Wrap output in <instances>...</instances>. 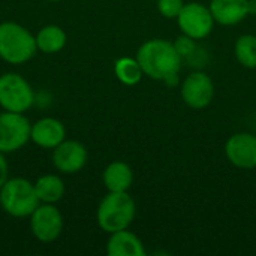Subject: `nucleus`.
Returning a JSON list of instances; mask_svg holds the SVG:
<instances>
[{
	"label": "nucleus",
	"instance_id": "412c9836",
	"mask_svg": "<svg viewBox=\"0 0 256 256\" xmlns=\"http://www.w3.org/2000/svg\"><path fill=\"white\" fill-rule=\"evenodd\" d=\"M172 44H174L177 52L182 56V58H188L196 51V40L188 34H183V33L180 36H177Z\"/></svg>",
	"mask_w": 256,
	"mask_h": 256
},
{
	"label": "nucleus",
	"instance_id": "1a4fd4ad",
	"mask_svg": "<svg viewBox=\"0 0 256 256\" xmlns=\"http://www.w3.org/2000/svg\"><path fill=\"white\" fill-rule=\"evenodd\" d=\"M180 96L189 108L204 110L212 104L214 96L213 80L208 76V74L195 70L183 80Z\"/></svg>",
	"mask_w": 256,
	"mask_h": 256
},
{
	"label": "nucleus",
	"instance_id": "4468645a",
	"mask_svg": "<svg viewBox=\"0 0 256 256\" xmlns=\"http://www.w3.org/2000/svg\"><path fill=\"white\" fill-rule=\"evenodd\" d=\"M106 254L110 256H144L146 249L136 234L122 230L110 234L106 242Z\"/></svg>",
	"mask_w": 256,
	"mask_h": 256
},
{
	"label": "nucleus",
	"instance_id": "7ed1b4c3",
	"mask_svg": "<svg viewBox=\"0 0 256 256\" xmlns=\"http://www.w3.org/2000/svg\"><path fill=\"white\" fill-rule=\"evenodd\" d=\"M36 36L18 22L0 24V58L10 64H22L36 54Z\"/></svg>",
	"mask_w": 256,
	"mask_h": 256
},
{
	"label": "nucleus",
	"instance_id": "6ab92c4d",
	"mask_svg": "<svg viewBox=\"0 0 256 256\" xmlns=\"http://www.w3.org/2000/svg\"><path fill=\"white\" fill-rule=\"evenodd\" d=\"M234 54L237 62L246 69H256V36L242 34L234 44Z\"/></svg>",
	"mask_w": 256,
	"mask_h": 256
},
{
	"label": "nucleus",
	"instance_id": "aec40b11",
	"mask_svg": "<svg viewBox=\"0 0 256 256\" xmlns=\"http://www.w3.org/2000/svg\"><path fill=\"white\" fill-rule=\"evenodd\" d=\"M184 6V0H158V10L166 20H177Z\"/></svg>",
	"mask_w": 256,
	"mask_h": 256
},
{
	"label": "nucleus",
	"instance_id": "5701e85b",
	"mask_svg": "<svg viewBox=\"0 0 256 256\" xmlns=\"http://www.w3.org/2000/svg\"><path fill=\"white\" fill-rule=\"evenodd\" d=\"M50 2H62V0H50Z\"/></svg>",
	"mask_w": 256,
	"mask_h": 256
},
{
	"label": "nucleus",
	"instance_id": "f3484780",
	"mask_svg": "<svg viewBox=\"0 0 256 256\" xmlns=\"http://www.w3.org/2000/svg\"><path fill=\"white\" fill-rule=\"evenodd\" d=\"M34 190L40 202L56 204L64 195V183L56 174H45L36 180Z\"/></svg>",
	"mask_w": 256,
	"mask_h": 256
},
{
	"label": "nucleus",
	"instance_id": "6e6552de",
	"mask_svg": "<svg viewBox=\"0 0 256 256\" xmlns=\"http://www.w3.org/2000/svg\"><path fill=\"white\" fill-rule=\"evenodd\" d=\"M30 230L36 240L51 243L62 234L63 216L54 204L42 202L30 214Z\"/></svg>",
	"mask_w": 256,
	"mask_h": 256
},
{
	"label": "nucleus",
	"instance_id": "0eeeda50",
	"mask_svg": "<svg viewBox=\"0 0 256 256\" xmlns=\"http://www.w3.org/2000/svg\"><path fill=\"white\" fill-rule=\"evenodd\" d=\"M32 124L22 112L4 111L0 114V152L14 153L30 140Z\"/></svg>",
	"mask_w": 256,
	"mask_h": 256
},
{
	"label": "nucleus",
	"instance_id": "423d86ee",
	"mask_svg": "<svg viewBox=\"0 0 256 256\" xmlns=\"http://www.w3.org/2000/svg\"><path fill=\"white\" fill-rule=\"evenodd\" d=\"M214 18L208 6L200 2L184 3L182 12L177 16V26L183 34L194 38L195 40L206 39L214 28Z\"/></svg>",
	"mask_w": 256,
	"mask_h": 256
},
{
	"label": "nucleus",
	"instance_id": "9b49d317",
	"mask_svg": "<svg viewBox=\"0 0 256 256\" xmlns=\"http://www.w3.org/2000/svg\"><path fill=\"white\" fill-rule=\"evenodd\" d=\"M52 150V165L62 174H76L87 164L88 153L80 141L64 140Z\"/></svg>",
	"mask_w": 256,
	"mask_h": 256
},
{
	"label": "nucleus",
	"instance_id": "9d476101",
	"mask_svg": "<svg viewBox=\"0 0 256 256\" xmlns=\"http://www.w3.org/2000/svg\"><path fill=\"white\" fill-rule=\"evenodd\" d=\"M225 156L236 168H256V135L249 132H237L231 135L225 144Z\"/></svg>",
	"mask_w": 256,
	"mask_h": 256
},
{
	"label": "nucleus",
	"instance_id": "f03ea898",
	"mask_svg": "<svg viewBox=\"0 0 256 256\" xmlns=\"http://www.w3.org/2000/svg\"><path fill=\"white\" fill-rule=\"evenodd\" d=\"M136 214V204L128 192H108L100 201L96 213L102 231L112 234L128 230Z\"/></svg>",
	"mask_w": 256,
	"mask_h": 256
},
{
	"label": "nucleus",
	"instance_id": "39448f33",
	"mask_svg": "<svg viewBox=\"0 0 256 256\" xmlns=\"http://www.w3.org/2000/svg\"><path fill=\"white\" fill-rule=\"evenodd\" d=\"M34 102L32 86L20 74L0 75V106L4 111L26 112Z\"/></svg>",
	"mask_w": 256,
	"mask_h": 256
},
{
	"label": "nucleus",
	"instance_id": "dca6fc26",
	"mask_svg": "<svg viewBox=\"0 0 256 256\" xmlns=\"http://www.w3.org/2000/svg\"><path fill=\"white\" fill-rule=\"evenodd\" d=\"M68 36L64 30L56 24L44 26L36 34V46L40 52L56 54L60 52L66 45Z\"/></svg>",
	"mask_w": 256,
	"mask_h": 256
},
{
	"label": "nucleus",
	"instance_id": "20e7f679",
	"mask_svg": "<svg viewBox=\"0 0 256 256\" xmlns=\"http://www.w3.org/2000/svg\"><path fill=\"white\" fill-rule=\"evenodd\" d=\"M39 204L34 184L26 178H8L0 188V206L12 218H27Z\"/></svg>",
	"mask_w": 256,
	"mask_h": 256
},
{
	"label": "nucleus",
	"instance_id": "f8f14e48",
	"mask_svg": "<svg viewBox=\"0 0 256 256\" xmlns=\"http://www.w3.org/2000/svg\"><path fill=\"white\" fill-rule=\"evenodd\" d=\"M214 21L220 26H236L256 12L254 0H210L208 4Z\"/></svg>",
	"mask_w": 256,
	"mask_h": 256
},
{
	"label": "nucleus",
	"instance_id": "a211bd4d",
	"mask_svg": "<svg viewBox=\"0 0 256 256\" xmlns=\"http://www.w3.org/2000/svg\"><path fill=\"white\" fill-rule=\"evenodd\" d=\"M114 74L117 80L124 86H136L144 76V72L136 57H120L118 60H116Z\"/></svg>",
	"mask_w": 256,
	"mask_h": 256
},
{
	"label": "nucleus",
	"instance_id": "f257e3e1",
	"mask_svg": "<svg viewBox=\"0 0 256 256\" xmlns=\"http://www.w3.org/2000/svg\"><path fill=\"white\" fill-rule=\"evenodd\" d=\"M136 60L146 76L171 84L182 69V56L174 44L166 39H148L136 51Z\"/></svg>",
	"mask_w": 256,
	"mask_h": 256
},
{
	"label": "nucleus",
	"instance_id": "b1692460",
	"mask_svg": "<svg viewBox=\"0 0 256 256\" xmlns=\"http://www.w3.org/2000/svg\"><path fill=\"white\" fill-rule=\"evenodd\" d=\"M254 2H256V0H254Z\"/></svg>",
	"mask_w": 256,
	"mask_h": 256
},
{
	"label": "nucleus",
	"instance_id": "ddd939ff",
	"mask_svg": "<svg viewBox=\"0 0 256 256\" xmlns=\"http://www.w3.org/2000/svg\"><path fill=\"white\" fill-rule=\"evenodd\" d=\"M66 129L63 123L54 117H44L32 124L30 140L40 148H56L64 141Z\"/></svg>",
	"mask_w": 256,
	"mask_h": 256
},
{
	"label": "nucleus",
	"instance_id": "4be33fe9",
	"mask_svg": "<svg viewBox=\"0 0 256 256\" xmlns=\"http://www.w3.org/2000/svg\"><path fill=\"white\" fill-rule=\"evenodd\" d=\"M4 153L0 152V188L8 182L9 178V166H8V162L3 156Z\"/></svg>",
	"mask_w": 256,
	"mask_h": 256
},
{
	"label": "nucleus",
	"instance_id": "2eb2a0df",
	"mask_svg": "<svg viewBox=\"0 0 256 256\" xmlns=\"http://www.w3.org/2000/svg\"><path fill=\"white\" fill-rule=\"evenodd\" d=\"M102 180L108 192H128L134 183V171L126 162L114 160L104 170Z\"/></svg>",
	"mask_w": 256,
	"mask_h": 256
}]
</instances>
